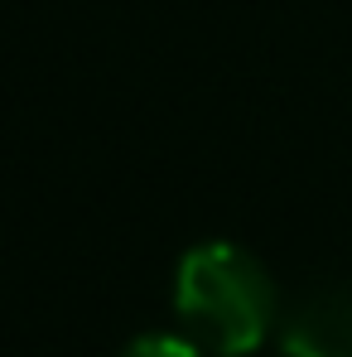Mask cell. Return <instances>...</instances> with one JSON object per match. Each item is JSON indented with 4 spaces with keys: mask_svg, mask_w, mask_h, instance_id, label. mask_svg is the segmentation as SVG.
Wrapping results in <instances>:
<instances>
[{
    "mask_svg": "<svg viewBox=\"0 0 352 357\" xmlns=\"http://www.w3.org/2000/svg\"><path fill=\"white\" fill-rule=\"evenodd\" d=\"M174 314L188 338L217 357L256 353L280 314L270 271L236 241H203L174 271Z\"/></svg>",
    "mask_w": 352,
    "mask_h": 357,
    "instance_id": "1",
    "label": "cell"
},
{
    "mask_svg": "<svg viewBox=\"0 0 352 357\" xmlns=\"http://www.w3.org/2000/svg\"><path fill=\"white\" fill-rule=\"evenodd\" d=\"M285 357H352V280L323 285L280 328Z\"/></svg>",
    "mask_w": 352,
    "mask_h": 357,
    "instance_id": "2",
    "label": "cell"
},
{
    "mask_svg": "<svg viewBox=\"0 0 352 357\" xmlns=\"http://www.w3.org/2000/svg\"><path fill=\"white\" fill-rule=\"evenodd\" d=\"M121 357H203V348L188 333H140L121 348Z\"/></svg>",
    "mask_w": 352,
    "mask_h": 357,
    "instance_id": "3",
    "label": "cell"
}]
</instances>
